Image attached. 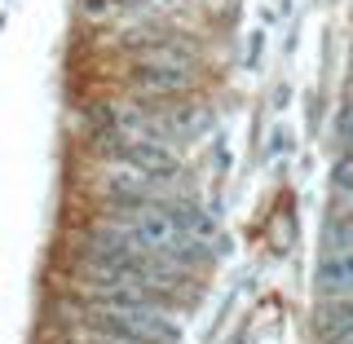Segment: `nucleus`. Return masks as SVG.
<instances>
[{
	"label": "nucleus",
	"instance_id": "obj_1",
	"mask_svg": "<svg viewBox=\"0 0 353 344\" xmlns=\"http://www.w3.org/2000/svg\"><path fill=\"white\" fill-rule=\"evenodd\" d=\"M102 225L124 234L132 247L150 252L159 261H172L181 270L203 256L208 247V221L194 212V208H181V203H168V199L150 194V199H106V212H102Z\"/></svg>",
	"mask_w": 353,
	"mask_h": 344
},
{
	"label": "nucleus",
	"instance_id": "obj_2",
	"mask_svg": "<svg viewBox=\"0 0 353 344\" xmlns=\"http://www.w3.org/2000/svg\"><path fill=\"white\" fill-rule=\"evenodd\" d=\"M318 301H353V252L318 256Z\"/></svg>",
	"mask_w": 353,
	"mask_h": 344
},
{
	"label": "nucleus",
	"instance_id": "obj_3",
	"mask_svg": "<svg viewBox=\"0 0 353 344\" xmlns=\"http://www.w3.org/2000/svg\"><path fill=\"white\" fill-rule=\"evenodd\" d=\"M318 336L327 344L353 340V301H318Z\"/></svg>",
	"mask_w": 353,
	"mask_h": 344
},
{
	"label": "nucleus",
	"instance_id": "obj_4",
	"mask_svg": "<svg viewBox=\"0 0 353 344\" xmlns=\"http://www.w3.org/2000/svg\"><path fill=\"white\" fill-rule=\"evenodd\" d=\"M331 199H336V216H353V150L336 159V172H331Z\"/></svg>",
	"mask_w": 353,
	"mask_h": 344
},
{
	"label": "nucleus",
	"instance_id": "obj_5",
	"mask_svg": "<svg viewBox=\"0 0 353 344\" xmlns=\"http://www.w3.org/2000/svg\"><path fill=\"white\" fill-rule=\"evenodd\" d=\"M336 137L349 154L353 150V97H345V106H340V115H336Z\"/></svg>",
	"mask_w": 353,
	"mask_h": 344
},
{
	"label": "nucleus",
	"instance_id": "obj_6",
	"mask_svg": "<svg viewBox=\"0 0 353 344\" xmlns=\"http://www.w3.org/2000/svg\"><path fill=\"white\" fill-rule=\"evenodd\" d=\"M349 97H353V75H349Z\"/></svg>",
	"mask_w": 353,
	"mask_h": 344
},
{
	"label": "nucleus",
	"instance_id": "obj_7",
	"mask_svg": "<svg viewBox=\"0 0 353 344\" xmlns=\"http://www.w3.org/2000/svg\"><path fill=\"white\" fill-rule=\"evenodd\" d=\"M349 344H353V340H349Z\"/></svg>",
	"mask_w": 353,
	"mask_h": 344
}]
</instances>
